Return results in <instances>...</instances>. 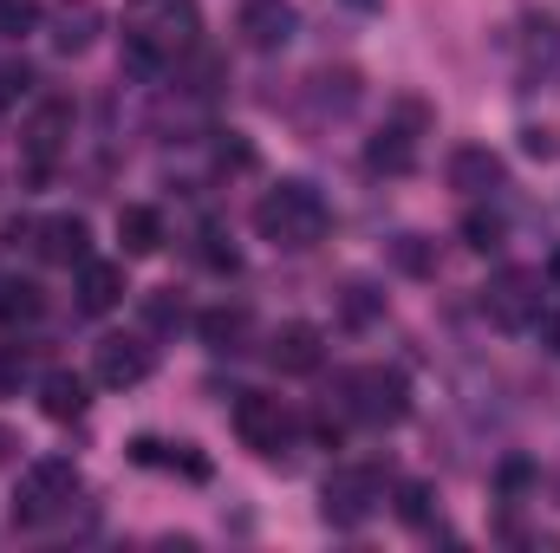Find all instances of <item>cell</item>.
Here are the masks:
<instances>
[{"instance_id":"obj_1","label":"cell","mask_w":560,"mask_h":553,"mask_svg":"<svg viewBox=\"0 0 560 553\" xmlns=\"http://www.w3.org/2000/svg\"><path fill=\"white\" fill-rule=\"evenodd\" d=\"M202 13L196 0H125V66L131 72H163L183 52H196Z\"/></svg>"},{"instance_id":"obj_2","label":"cell","mask_w":560,"mask_h":553,"mask_svg":"<svg viewBox=\"0 0 560 553\" xmlns=\"http://www.w3.org/2000/svg\"><path fill=\"white\" fill-rule=\"evenodd\" d=\"M326 202H319V189L313 183H275L261 202H255V235L261 242H275L287 255H300V248H313L319 235H326Z\"/></svg>"},{"instance_id":"obj_3","label":"cell","mask_w":560,"mask_h":553,"mask_svg":"<svg viewBox=\"0 0 560 553\" xmlns=\"http://www.w3.org/2000/svg\"><path fill=\"white\" fill-rule=\"evenodd\" d=\"M72 495H79V469H72V456H39V462H26V469H20L13 521H20V528H46Z\"/></svg>"},{"instance_id":"obj_4","label":"cell","mask_w":560,"mask_h":553,"mask_svg":"<svg viewBox=\"0 0 560 553\" xmlns=\"http://www.w3.org/2000/svg\"><path fill=\"white\" fill-rule=\"evenodd\" d=\"M346 411L359 423H405L411 416V385L405 372H385V365H365L346 378Z\"/></svg>"},{"instance_id":"obj_5","label":"cell","mask_w":560,"mask_h":553,"mask_svg":"<svg viewBox=\"0 0 560 553\" xmlns=\"http://www.w3.org/2000/svg\"><path fill=\"white\" fill-rule=\"evenodd\" d=\"M378 502H385L378 469H332L326 489H319V515H326L332 528H359V521H372Z\"/></svg>"},{"instance_id":"obj_6","label":"cell","mask_w":560,"mask_h":553,"mask_svg":"<svg viewBox=\"0 0 560 553\" xmlns=\"http://www.w3.org/2000/svg\"><path fill=\"white\" fill-rule=\"evenodd\" d=\"M541 293H548V274H528V268H509V274L489 280V293H482V306H489V319L495 326H509V332H528L548 306H541Z\"/></svg>"},{"instance_id":"obj_7","label":"cell","mask_w":560,"mask_h":553,"mask_svg":"<svg viewBox=\"0 0 560 553\" xmlns=\"http://www.w3.org/2000/svg\"><path fill=\"white\" fill-rule=\"evenodd\" d=\"M235 436H242L255 456H280V449L293 443V416L280 411V398L242 391V398H235Z\"/></svg>"},{"instance_id":"obj_8","label":"cell","mask_w":560,"mask_h":553,"mask_svg":"<svg viewBox=\"0 0 560 553\" xmlns=\"http://www.w3.org/2000/svg\"><path fill=\"white\" fill-rule=\"evenodd\" d=\"M150 372H156V352H150L143 339H125V332L98 339V352H92V378H98L105 391H131Z\"/></svg>"},{"instance_id":"obj_9","label":"cell","mask_w":560,"mask_h":553,"mask_svg":"<svg viewBox=\"0 0 560 553\" xmlns=\"http://www.w3.org/2000/svg\"><path fill=\"white\" fill-rule=\"evenodd\" d=\"M268 358H275V372H287V378H313L326 365V339H319V326L293 319V326H280L275 339H268Z\"/></svg>"},{"instance_id":"obj_10","label":"cell","mask_w":560,"mask_h":553,"mask_svg":"<svg viewBox=\"0 0 560 553\" xmlns=\"http://www.w3.org/2000/svg\"><path fill=\"white\" fill-rule=\"evenodd\" d=\"M450 183H456L463 196H495V189H509V163H502L489 143H463V150L450 156Z\"/></svg>"},{"instance_id":"obj_11","label":"cell","mask_w":560,"mask_h":553,"mask_svg":"<svg viewBox=\"0 0 560 553\" xmlns=\"http://www.w3.org/2000/svg\"><path fill=\"white\" fill-rule=\"evenodd\" d=\"M293 26H300V13L287 0H242V39L255 52H280L293 39Z\"/></svg>"},{"instance_id":"obj_12","label":"cell","mask_w":560,"mask_h":553,"mask_svg":"<svg viewBox=\"0 0 560 553\" xmlns=\"http://www.w3.org/2000/svg\"><path fill=\"white\" fill-rule=\"evenodd\" d=\"M33 235H39V255H46V261H59V268H85V261H92V228H85L79 215L33 222Z\"/></svg>"},{"instance_id":"obj_13","label":"cell","mask_w":560,"mask_h":553,"mask_svg":"<svg viewBox=\"0 0 560 553\" xmlns=\"http://www.w3.org/2000/svg\"><path fill=\"white\" fill-rule=\"evenodd\" d=\"M46 26H52V46H59V52H85V46L98 39V26H105V7H98V0H59V7L46 13Z\"/></svg>"},{"instance_id":"obj_14","label":"cell","mask_w":560,"mask_h":553,"mask_svg":"<svg viewBox=\"0 0 560 553\" xmlns=\"http://www.w3.org/2000/svg\"><path fill=\"white\" fill-rule=\"evenodd\" d=\"M66 131H72V105H39V111H33V125L20 131V138H26V169H33V176H46V163L59 156Z\"/></svg>"},{"instance_id":"obj_15","label":"cell","mask_w":560,"mask_h":553,"mask_svg":"<svg viewBox=\"0 0 560 553\" xmlns=\"http://www.w3.org/2000/svg\"><path fill=\"white\" fill-rule=\"evenodd\" d=\"M85 404H92V385L79 372H46L39 378V411L52 416V423H79Z\"/></svg>"},{"instance_id":"obj_16","label":"cell","mask_w":560,"mask_h":553,"mask_svg":"<svg viewBox=\"0 0 560 553\" xmlns=\"http://www.w3.org/2000/svg\"><path fill=\"white\" fill-rule=\"evenodd\" d=\"M365 163H372V169H385V176H411V169H418V131L385 125L378 138L365 143Z\"/></svg>"},{"instance_id":"obj_17","label":"cell","mask_w":560,"mask_h":553,"mask_svg":"<svg viewBox=\"0 0 560 553\" xmlns=\"http://www.w3.org/2000/svg\"><path fill=\"white\" fill-rule=\"evenodd\" d=\"M125 293H131V286H125V268H118V261H85V268H79V306H85V313H112Z\"/></svg>"},{"instance_id":"obj_18","label":"cell","mask_w":560,"mask_h":553,"mask_svg":"<svg viewBox=\"0 0 560 553\" xmlns=\"http://www.w3.org/2000/svg\"><path fill=\"white\" fill-rule=\"evenodd\" d=\"M306 85H313V92H306V98H313V118H346V111L359 105V72H346V66H339V72H313Z\"/></svg>"},{"instance_id":"obj_19","label":"cell","mask_w":560,"mask_h":553,"mask_svg":"<svg viewBox=\"0 0 560 553\" xmlns=\"http://www.w3.org/2000/svg\"><path fill=\"white\" fill-rule=\"evenodd\" d=\"M196 332H202L209 352H242V339H248V313H242V306H209V313L196 319Z\"/></svg>"},{"instance_id":"obj_20","label":"cell","mask_w":560,"mask_h":553,"mask_svg":"<svg viewBox=\"0 0 560 553\" xmlns=\"http://www.w3.org/2000/svg\"><path fill=\"white\" fill-rule=\"evenodd\" d=\"M118 242H125V255H156L163 248V215L143 209V202L118 209Z\"/></svg>"},{"instance_id":"obj_21","label":"cell","mask_w":560,"mask_h":553,"mask_svg":"<svg viewBox=\"0 0 560 553\" xmlns=\"http://www.w3.org/2000/svg\"><path fill=\"white\" fill-rule=\"evenodd\" d=\"M522 52H528V66L560 72V26L548 13H528V20H522Z\"/></svg>"},{"instance_id":"obj_22","label":"cell","mask_w":560,"mask_h":553,"mask_svg":"<svg viewBox=\"0 0 560 553\" xmlns=\"http://www.w3.org/2000/svg\"><path fill=\"white\" fill-rule=\"evenodd\" d=\"M398 521L418 528V534H436V495H430V482H398Z\"/></svg>"},{"instance_id":"obj_23","label":"cell","mask_w":560,"mask_h":553,"mask_svg":"<svg viewBox=\"0 0 560 553\" xmlns=\"http://www.w3.org/2000/svg\"><path fill=\"white\" fill-rule=\"evenodd\" d=\"M39 286L33 280H0V326H26V319H39Z\"/></svg>"},{"instance_id":"obj_24","label":"cell","mask_w":560,"mask_h":553,"mask_svg":"<svg viewBox=\"0 0 560 553\" xmlns=\"http://www.w3.org/2000/svg\"><path fill=\"white\" fill-rule=\"evenodd\" d=\"M463 248L495 255V248H502V215H495V209H469V215H463Z\"/></svg>"},{"instance_id":"obj_25","label":"cell","mask_w":560,"mask_h":553,"mask_svg":"<svg viewBox=\"0 0 560 553\" xmlns=\"http://www.w3.org/2000/svg\"><path fill=\"white\" fill-rule=\"evenodd\" d=\"M339 313H346V326H365V319L385 313V293H378L372 280H352V286L339 293Z\"/></svg>"},{"instance_id":"obj_26","label":"cell","mask_w":560,"mask_h":553,"mask_svg":"<svg viewBox=\"0 0 560 553\" xmlns=\"http://www.w3.org/2000/svg\"><path fill=\"white\" fill-rule=\"evenodd\" d=\"M39 20H46V7H39V0H0V33H7V39L33 33Z\"/></svg>"},{"instance_id":"obj_27","label":"cell","mask_w":560,"mask_h":553,"mask_svg":"<svg viewBox=\"0 0 560 553\" xmlns=\"http://www.w3.org/2000/svg\"><path fill=\"white\" fill-rule=\"evenodd\" d=\"M392 261H398V268H405V274H436V248H430V242H423V235H405V242H398V248H392Z\"/></svg>"},{"instance_id":"obj_28","label":"cell","mask_w":560,"mask_h":553,"mask_svg":"<svg viewBox=\"0 0 560 553\" xmlns=\"http://www.w3.org/2000/svg\"><path fill=\"white\" fill-rule=\"evenodd\" d=\"M535 482H541V469H535L528 456H509V462L495 469V489H502V495H528Z\"/></svg>"},{"instance_id":"obj_29","label":"cell","mask_w":560,"mask_h":553,"mask_svg":"<svg viewBox=\"0 0 560 553\" xmlns=\"http://www.w3.org/2000/svg\"><path fill=\"white\" fill-rule=\"evenodd\" d=\"M33 378V352L26 345H0V391H20Z\"/></svg>"},{"instance_id":"obj_30","label":"cell","mask_w":560,"mask_h":553,"mask_svg":"<svg viewBox=\"0 0 560 553\" xmlns=\"http://www.w3.org/2000/svg\"><path fill=\"white\" fill-rule=\"evenodd\" d=\"M215 163H222V169H255V143L235 138V131H222V143H215Z\"/></svg>"},{"instance_id":"obj_31","label":"cell","mask_w":560,"mask_h":553,"mask_svg":"<svg viewBox=\"0 0 560 553\" xmlns=\"http://www.w3.org/2000/svg\"><path fill=\"white\" fill-rule=\"evenodd\" d=\"M143 319H150V326H183V299H176V293H150V299H143Z\"/></svg>"},{"instance_id":"obj_32","label":"cell","mask_w":560,"mask_h":553,"mask_svg":"<svg viewBox=\"0 0 560 553\" xmlns=\"http://www.w3.org/2000/svg\"><path fill=\"white\" fill-rule=\"evenodd\" d=\"M33 92V72L26 66H0V111L13 105V98H26Z\"/></svg>"},{"instance_id":"obj_33","label":"cell","mask_w":560,"mask_h":553,"mask_svg":"<svg viewBox=\"0 0 560 553\" xmlns=\"http://www.w3.org/2000/svg\"><path fill=\"white\" fill-rule=\"evenodd\" d=\"M522 150H528V156H560V138L548 125H528V131H522Z\"/></svg>"},{"instance_id":"obj_34","label":"cell","mask_w":560,"mask_h":553,"mask_svg":"<svg viewBox=\"0 0 560 553\" xmlns=\"http://www.w3.org/2000/svg\"><path fill=\"white\" fill-rule=\"evenodd\" d=\"M535 332H541V345H548V352L560 358V306H555V313H541V319H535Z\"/></svg>"},{"instance_id":"obj_35","label":"cell","mask_w":560,"mask_h":553,"mask_svg":"<svg viewBox=\"0 0 560 553\" xmlns=\"http://www.w3.org/2000/svg\"><path fill=\"white\" fill-rule=\"evenodd\" d=\"M13 456H20V436H13V430L0 423V462H13Z\"/></svg>"},{"instance_id":"obj_36","label":"cell","mask_w":560,"mask_h":553,"mask_svg":"<svg viewBox=\"0 0 560 553\" xmlns=\"http://www.w3.org/2000/svg\"><path fill=\"white\" fill-rule=\"evenodd\" d=\"M548 280H555V286H560V248H555V255H548Z\"/></svg>"},{"instance_id":"obj_37","label":"cell","mask_w":560,"mask_h":553,"mask_svg":"<svg viewBox=\"0 0 560 553\" xmlns=\"http://www.w3.org/2000/svg\"><path fill=\"white\" fill-rule=\"evenodd\" d=\"M352 7H359V13H378V7H385V0H352Z\"/></svg>"}]
</instances>
